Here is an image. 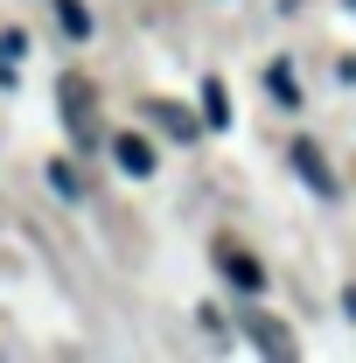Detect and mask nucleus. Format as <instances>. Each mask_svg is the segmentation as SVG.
Here are the masks:
<instances>
[{
	"label": "nucleus",
	"instance_id": "f257e3e1",
	"mask_svg": "<svg viewBox=\"0 0 356 363\" xmlns=\"http://www.w3.org/2000/svg\"><path fill=\"white\" fill-rule=\"evenodd\" d=\"M56 98H63V126H70V140L77 147H98V91H91V77H63L56 84Z\"/></svg>",
	"mask_w": 356,
	"mask_h": 363
},
{
	"label": "nucleus",
	"instance_id": "f03ea898",
	"mask_svg": "<svg viewBox=\"0 0 356 363\" xmlns=\"http://www.w3.org/2000/svg\"><path fill=\"white\" fill-rule=\"evenodd\" d=\"M245 335H252V350H259V357H279V363L294 357V335H287L272 315H245Z\"/></svg>",
	"mask_w": 356,
	"mask_h": 363
},
{
	"label": "nucleus",
	"instance_id": "7ed1b4c3",
	"mask_svg": "<svg viewBox=\"0 0 356 363\" xmlns=\"http://www.w3.org/2000/svg\"><path fill=\"white\" fill-rule=\"evenodd\" d=\"M217 259H223V279H230L238 294H259V286H266V272H259V259H252V252H238V245H217Z\"/></svg>",
	"mask_w": 356,
	"mask_h": 363
},
{
	"label": "nucleus",
	"instance_id": "20e7f679",
	"mask_svg": "<svg viewBox=\"0 0 356 363\" xmlns=\"http://www.w3.org/2000/svg\"><path fill=\"white\" fill-rule=\"evenodd\" d=\"M294 168H301V182H308V189L335 196V175H328V161H321V147H314V140H294Z\"/></svg>",
	"mask_w": 356,
	"mask_h": 363
},
{
	"label": "nucleus",
	"instance_id": "39448f33",
	"mask_svg": "<svg viewBox=\"0 0 356 363\" xmlns=\"http://www.w3.org/2000/svg\"><path fill=\"white\" fill-rule=\"evenodd\" d=\"M112 161H119L126 175H154V147H147L140 133H119V140H112Z\"/></svg>",
	"mask_w": 356,
	"mask_h": 363
},
{
	"label": "nucleus",
	"instance_id": "423d86ee",
	"mask_svg": "<svg viewBox=\"0 0 356 363\" xmlns=\"http://www.w3.org/2000/svg\"><path fill=\"white\" fill-rule=\"evenodd\" d=\"M147 112H154V119H161V126H168V133H175V140H196V119H189V112H182L175 98H154V105H147Z\"/></svg>",
	"mask_w": 356,
	"mask_h": 363
},
{
	"label": "nucleus",
	"instance_id": "0eeeda50",
	"mask_svg": "<svg viewBox=\"0 0 356 363\" xmlns=\"http://www.w3.org/2000/svg\"><path fill=\"white\" fill-rule=\"evenodd\" d=\"M203 119H210V126H230V98H223V84H217V77L203 84Z\"/></svg>",
	"mask_w": 356,
	"mask_h": 363
},
{
	"label": "nucleus",
	"instance_id": "6e6552de",
	"mask_svg": "<svg viewBox=\"0 0 356 363\" xmlns=\"http://www.w3.org/2000/svg\"><path fill=\"white\" fill-rule=\"evenodd\" d=\"M56 21H63V28H70L77 43L91 35V14H84V0H56Z\"/></svg>",
	"mask_w": 356,
	"mask_h": 363
},
{
	"label": "nucleus",
	"instance_id": "1a4fd4ad",
	"mask_svg": "<svg viewBox=\"0 0 356 363\" xmlns=\"http://www.w3.org/2000/svg\"><path fill=\"white\" fill-rule=\"evenodd\" d=\"M266 84H272V98H279L287 112L301 105V91H294V70H287V63H272V70H266Z\"/></svg>",
	"mask_w": 356,
	"mask_h": 363
},
{
	"label": "nucleus",
	"instance_id": "9d476101",
	"mask_svg": "<svg viewBox=\"0 0 356 363\" xmlns=\"http://www.w3.org/2000/svg\"><path fill=\"white\" fill-rule=\"evenodd\" d=\"M350 7H356V0H350Z\"/></svg>",
	"mask_w": 356,
	"mask_h": 363
}]
</instances>
